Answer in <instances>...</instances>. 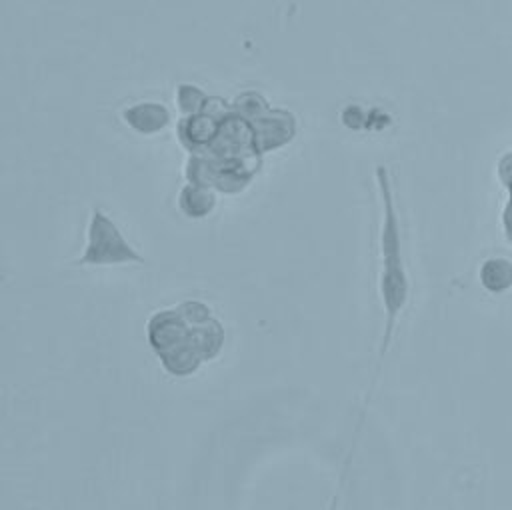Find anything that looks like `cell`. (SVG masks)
<instances>
[{"label": "cell", "instance_id": "1", "mask_svg": "<svg viewBox=\"0 0 512 510\" xmlns=\"http://www.w3.org/2000/svg\"><path fill=\"white\" fill-rule=\"evenodd\" d=\"M146 336L162 366L174 376H184L218 352L222 330L202 302H182L154 312Z\"/></svg>", "mask_w": 512, "mask_h": 510}, {"label": "cell", "instance_id": "2", "mask_svg": "<svg viewBox=\"0 0 512 510\" xmlns=\"http://www.w3.org/2000/svg\"><path fill=\"white\" fill-rule=\"evenodd\" d=\"M142 262V256L128 244L116 224L100 210H94L86 228V244L80 264H128Z\"/></svg>", "mask_w": 512, "mask_h": 510}, {"label": "cell", "instance_id": "3", "mask_svg": "<svg viewBox=\"0 0 512 510\" xmlns=\"http://www.w3.org/2000/svg\"><path fill=\"white\" fill-rule=\"evenodd\" d=\"M122 120L136 132L140 134H152V132H158L162 130L170 116H168V110L162 106V104H156V102H138V104H132L128 106L124 112H122Z\"/></svg>", "mask_w": 512, "mask_h": 510}, {"label": "cell", "instance_id": "4", "mask_svg": "<svg viewBox=\"0 0 512 510\" xmlns=\"http://www.w3.org/2000/svg\"><path fill=\"white\" fill-rule=\"evenodd\" d=\"M506 266H510V264L506 260H498V258L484 264L482 282L488 290L500 292V290H506L512 284V270H506L504 274H500Z\"/></svg>", "mask_w": 512, "mask_h": 510}, {"label": "cell", "instance_id": "5", "mask_svg": "<svg viewBox=\"0 0 512 510\" xmlns=\"http://www.w3.org/2000/svg\"><path fill=\"white\" fill-rule=\"evenodd\" d=\"M198 96H202L196 88H190V86H180V96H178V106L184 110V112H188V114H192V110H196L198 108V104L196 102H200V98Z\"/></svg>", "mask_w": 512, "mask_h": 510}]
</instances>
